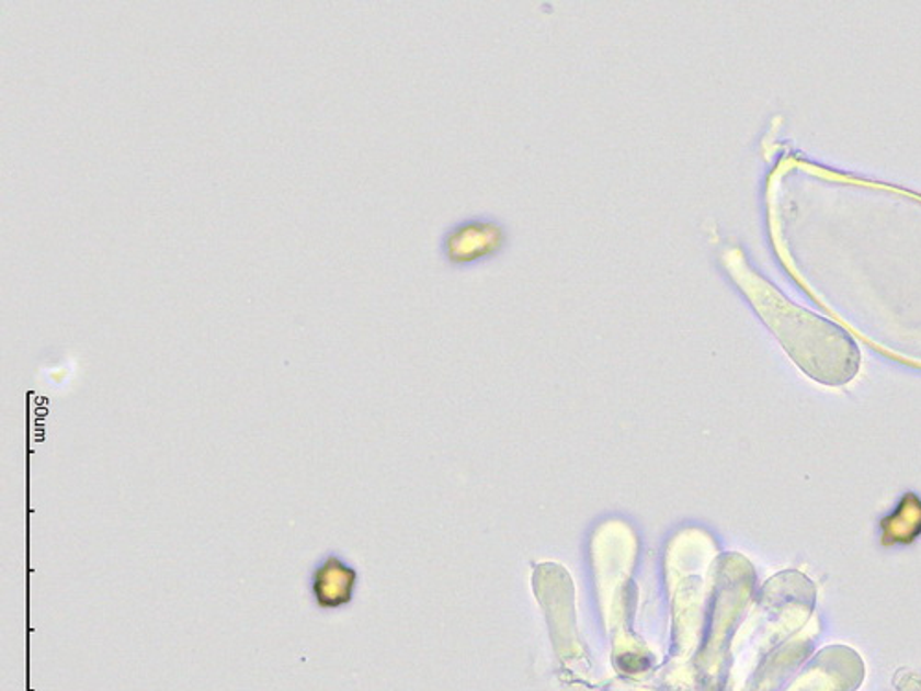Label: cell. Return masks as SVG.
Returning <instances> with one entry per match:
<instances>
[{
    "mask_svg": "<svg viewBox=\"0 0 921 691\" xmlns=\"http://www.w3.org/2000/svg\"><path fill=\"white\" fill-rule=\"evenodd\" d=\"M737 264V283L804 373L826 386H842L857 375L861 354L846 330L795 305L749 265Z\"/></svg>",
    "mask_w": 921,
    "mask_h": 691,
    "instance_id": "6da1fadb",
    "label": "cell"
},
{
    "mask_svg": "<svg viewBox=\"0 0 921 691\" xmlns=\"http://www.w3.org/2000/svg\"><path fill=\"white\" fill-rule=\"evenodd\" d=\"M356 566L338 550H329L311 565L308 571V596L311 607L319 612L343 611L356 598Z\"/></svg>",
    "mask_w": 921,
    "mask_h": 691,
    "instance_id": "7a4b0ae2",
    "label": "cell"
},
{
    "mask_svg": "<svg viewBox=\"0 0 921 691\" xmlns=\"http://www.w3.org/2000/svg\"><path fill=\"white\" fill-rule=\"evenodd\" d=\"M885 544L914 541L921 533V501L914 495L905 496L898 513L883 520Z\"/></svg>",
    "mask_w": 921,
    "mask_h": 691,
    "instance_id": "3957f363",
    "label": "cell"
}]
</instances>
